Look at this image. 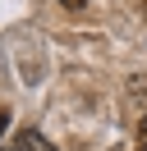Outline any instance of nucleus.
I'll return each mask as SVG.
<instances>
[{"label":"nucleus","mask_w":147,"mask_h":151,"mask_svg":"<svg viewBox=\"0 0 147 151\" xmlns=\"http://www.w3.org/2000/svg\"><path fill=\"white\" fill-rule=\"evenodd\" d=\"M133 137H138V147L147 151V114H138V124H133Z\"/></svg>","instance_id":"obj_3"},{"label":"nucleus","mask_w":147,"mask_h":151,"mask_svg":"<svg viewBox=\"0 0 147 151\" xmlns=\"http://www.w3.org/2000/svg\"><path fill=\"white\" fill-rule=\"evenodd\" d=\"M129 96H133L138 105H147V78H133V83H129Z\"/></svg>","instance_id":"obj_2"},{"label":"nucleus","mask_w":147,"mask_h":151,"mask_svg":"<svg viewBox=\"0 0 147 151\" xmlns=\"http://www.w3.org/2000/svg\"><path fill=\"white\" fill-rule=\"evenodd\" d=\"M143 14H147V0H143Z\"/></svg>","instance_id":"obj_6"},{"label":"nucleus","mask_w":147,"mask_h":151,"mask_svg":"<svg viewBox=\"0 0 147 151\" xmlns=\"http://www.w3.org/2000/svg\"><path fill=\"white\" fill-rule=\"evenodd\" d=\"M64 9H83V5H87V0H60Z\"/></svg>","instance_id":"obj_4"},{"label":"nucleus","mask_w":147,"mask_h":151,"mask_svg":"<svg viewBox=\"0 0 147 151\" xmlns=\"http://www.w3.org/2000/svg\"><path fill=\"white\" fill-rule=\"evenodd\" d=\"M5 128H9V110H0V137H5Z\"/></svg>","instance_id":"obj_5"},{"label":"nucleus","mask_w":147,"mask_h":151,"mask_svg":"<svg viewBox=\"0 0 147 151\" xmlns=\"http://www.w3.org/2000/svg\"><path fill=\"white\" fill-rule=\"evenodd\" d=\"M14 151H55V147H51V137H46V133L23 128V133H18V142H14Z\"/></svg>","instance_id":"obj_1"}]
</instances>
